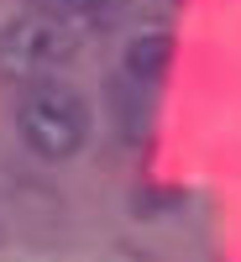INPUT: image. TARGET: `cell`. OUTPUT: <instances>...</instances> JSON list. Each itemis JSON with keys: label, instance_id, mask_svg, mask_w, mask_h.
I'll return each instance as SVG.
<instances>
[{"label": "cell", "instance_id": "cell-1", "mask_svg": "<svg viewBox=\"0 0 241 262\" xmlns=\"http://www.w3.org/2000/svg\"><path fill=\"white\" fill-rule=\"evenodd\" d=\"M16 131L37 158L48 163H63L90 142V105L79 100V90L69 84H53V79H37L21 90V105H16Z\"/></svg>", "mask_w": 241, "mask_h": 262}, {"label": "cell", "instance_id": "cell-2", "mask_svg": "<svg viewBox=\"0 0 241 262\" xmlns=\"http://www.w3.org/2000/svg\"><path fill=\"white\" fill-rule=\"evenodd\" d=\"M74 27L53 16H21L11 27H0V79L6 84H37L42 74L63 69L74 58Z\"/></svg>", "mask_w": 241, "mask_h": 262}, {"label": "cell", "instance_id": "cell-3", "mask_svg": "<svg viewBox=\"0 0 241 262\" xmlns=\"http://www.w3.org/2000/svg\"><path fill=\"white\" fill-rule=\"evenodd\" d=\"M168 58H173V42L158 37V32H147V37H137L126 48V74L137 79V84H158L163 69H168Z\"/></svg>", "mask_w": 241, "mask_h": 262}, {"label": "cell", "instance_id": "cell-4", "mask_svg": "<svg viewBox=\"0 0 241 262\" xmlns=\"http://www.w3.org/2000/svg\"><path fill=\"white\" fill-rule=\"evenodd\" d=\"M32 6L53 21H95L111 11V0H32Z\"/></svg>", "mask_w": 241, "mask_h": 262}]
</instances>
